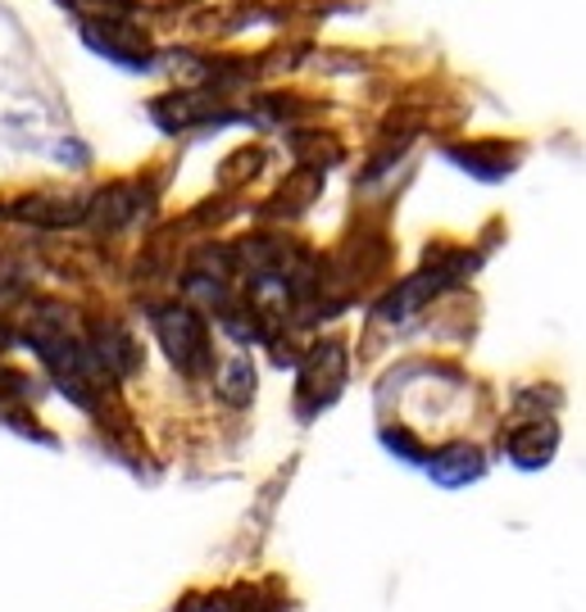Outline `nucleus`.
I'll return each instance as SVG.
<instances>
[{"mask_svg": "<svg viewBox=\"0 0 586 612\" xmlns=\"http://www.w3.org/2000/svg\"><path fill=\"white\" fill-rule=\"evenodd\" d=\"M555 445H560V431L551 423H528V427H519L514 436H509L504 449H509V458H514L519 468H541V463H551Z\"/></svg>", "mask_w": 586, "mask_h": 612, "instance_id": "nucleus-4", "label": "nucleus"}, {"mask_svg": "<svg viewBox=\"0 0 586 612\" xmlns=\"http://www.w3.org/2000/svg\"><path fill=\"white\" fill-rule=\"evenodd\" d=\"M382 445H387L391 453H405L410 463H423V458H427V453H423V445H419L414 436H405V431H382Z\"/></svg>", "mask_w": 586, "mask_h": 612, "instance_id": "nucleus-9", "label": "nucleus"}, {"mask_svg": "<svg viewBox=\"0 0 586 612\" xmlns=\"http://www.w3.org/2000/svg\"><path fill=\"white\" fill-rule=\"evenodd\" d=\"M218 395H224L228 404H246L254 395V368L250 359H228L224 372H218Z\"/></svg>", "mask_w": 586, "mask_h": 612, "instance_id": "nucleus-6", "label": "nucleus"}, {"mask_svg": "<svg viewBox=\"0 0 586 612\" xmlns=\"http://www.w3.org/2000/svg\"><path fill=\"white\" fill-rule=\"evenodd\" d=\"M346 381V346L341 340H323L314 346L301 363V395H310L314 404H327Z\"/></svg>", "mask_w": 586, "mask_h": 612, "instance_id": "nucleus-2", "label": "nucleus"}, {"mask_svg": "<svg viewBox=\"0 0 586 612\" xmlns=\"http://www.w3.org/2000/svg\"><path fill=\"white\" fill-rule=\"evenodd\" d=\"M96 359H100L105 372H119V376L137 372V363H141V354H137V346H132V336H128L119 323H100V327H96Z\"/></svg>", "mask_w": 586, "mask_h": 612, "instance_id": "nucleus-5", "label": "nucleus"}, {"mask_svg": "<svg viewBox=\"0 0 586 612\" xmlns=\"http://www.w3.org/2000/svg\"><path fill=\"white\" fill-rule=\"evenodd\" d=\"M451 160L468 173H478L482 182H500L509 173V160H491V155H482V150H451Z\"/></svg>", "mask_w": 586, "mask_h": 612, "instance_id": "nucleus-7", "label": "nucleus"}, {"mask_svg": "<svg viewBox=\"0 0 586 612\" xmlns=\"http://www.w3.org/2000/svg\"><path fill=\"white\" fill-rule=\"evenodd\" d=\"M132 209H137V196H132L128 186H115L109 196H100V200H96V218H100V222H109V227H119L123 218H132Z\"/></svg>", "mask_w": 586, "mask_h": 612, "instance_id": "nucleus-8", "label": "nucleus"}, {"mask_svg": "<svg viewBox=\"0 0 586 612\" xmlns=\"http://www.w3.org/2000/svg\"><path fill=\"white\" fill-rule=\"evenodd\" d=\"M423 463H427V477H432L436 485H446V490H459V485H468V481L482 477V453L473 449V445H451V449H442V453L423 458Z\"/></svg>", "mask_w": 586, "mask_h": 612, "instance_id": "nucleus-3", "label": "nucleus"}, {"mask_svg": "<svg viewBox=\"0 0 586 612\" xmlns=\"http://www.w3.org/2000/svg\"><path fill=\"white\" fill-rule=\"evenodd\" d=\"M155 331L164 340V350L173 359V368L182 372H200L209 363V336H205V323L192 314V309H160L155 314Z\"/></svg>", "mask_w": 586, "mask_h": 612, "instance_id": "nucleus-1", "label": "nucleus"}]
</instances>
